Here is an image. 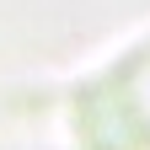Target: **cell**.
I'll return each mask as SVG.
<instances>
[{"instance_id": "cell-1", "label": "cell", "mask_w": 150, "mask_h": 150, "mask_svg": "<svg viewBox=\"0 0 150 150\" xmlns=\"http://www.w3.org/2000/svg\"><path fill=\"white\" fill-rule=\"evenodd\" d=\"M118 107L129 112V118H139V129H145V118H150V59H145L139 70H129V75H123Z\"/></svg>"}]
</instances>
